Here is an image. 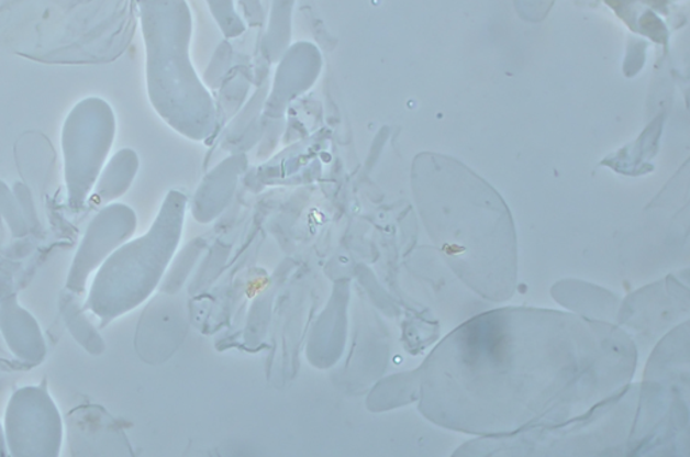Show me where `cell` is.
I'll use <instances>...</instances> for the list:
<instances>
[{"label": "cell", "mask_w": 690, "mask_h": 457, "mask_svg": "<svg viewBox=\"0 0 690 457\" xmlns=\"http://www.w3.org/2000/svg\"><path fill=\"white\" fill-rule=\"evenodd\" d=\"M635 344L617 326L502 308L459 326L419 371L421 412L452 431L503 437L585 417L628 388Z\"/></svg>", "instance_id": "obj_1"}, {"label": "cell", "mask_w": 690, "mask_h": 457, "mask_svg": "<svg viewBox=\"0 0 690 457\" xmlns=\"http://www.w3.org/2000/svg\"><path fill=\"white\" fill-rule=\"evenodd\" d=\"M415 189L426 228L450 269L483 299L509 300L516 283V235L496 189L438 154L419 158Z\"/></svg>", "instance_id": "obj_2"}]
</instances>
